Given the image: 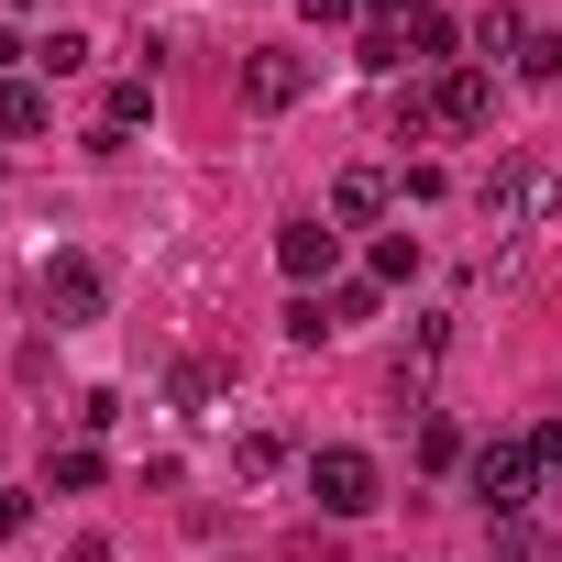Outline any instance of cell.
I'll list each match as a JSON object with an SVG mask.
<instances>
[{
	"label": "cell",
	"mask_w": 562,
	"mask_h": 562,
	"mask_svg": "<svg viewBox=\"0 0 562 562\" xmlns=\"http://www.w3.org/2000/svg\"><path fill=\"white\" fill-rule=\"evenodd\" d=\"M551 210H562V166L518 155V166H496V177H485V232H507V243H518V232H540Z\"/></svg>",
	"instance_id": "6da1fadb"
},
{
	"label": "cell",
	"mask_w": 562,
	"mask_h": 562,
	"mask_svg": "<svg viewBox=\"0 0 562 562\" xmlns=\"http://www.w3.org/2000/svg\"><path fill=\"white\" fill-rule=\"evenodd\" d=\"M463 485H474L485 518H518L529 485H540V452H529V441H474V452H463Z\"/></svg>",
	"instance_id": "7a4b0ae2"
},
{
	"label": "cell",
	"mask_w": 562,
	"mask_h": 562,
	"mask_svg": "<svg viewBox=\"0 0 562 562\" xmlns=\"http://www.w3.org/2000/svg\"><path fill=\"white\" fill-rule=\"evenodd\" d=\"M34 299H45V321H56V331H89V321L111 310V276H100V254H45Z\"/></svg>",
	"instance_id": "3957f363"
},
{
	"label": "cell",
	"mask_w": 562,
	"mask_h": 562,
	"mask_svg": "<svg viewBox=\"0 0 562 562\" xmlns=\"http://www.w3.org/2000/svg\"><path fill=\"white\" fill-rule=\"evenodd\" d=\"M485 111H496V78H485V67H441L430 100H408V133H419V122H430V133H485Z\"/></svg>",
	"instance_id": "277c9868"
},
{
	"label": "cell",
	"mask_w": 562,
	"mask_h": 562,
	"mask_svg": "<svg viewBox=\"0 0 562 562\" xmlns=\"http://www.w3.org/2000/svg\"><path fill=\"white\" fill-rule=\"evenodd\" d=\"M375 452H353V441H331V452H310V496H321V518H364L375 507Z\"/></svg>",
	"instance_id": "5b68a950"
},
{
	"label": "cell",
	"mask_w": 562,
	"mask_h": 562,
	"mask_svg": "<svg viewBox=\"0 0 562 562\" xmlns=\"http://www.w3.org/2000/svg\"><path fill=\"white\" fill-rule=\"evenodd\" d=\"M243 100H254V111H299V100H310V56L254 45V56H243Z\"/></svg>",
	"instance_id": "8992f818"
},
{
	"label": "cell",
	"mask_w": 562,
	"mask_h": 562,
	"mask_svg": "<svg viewBox=\"0 0 562 562\" xmlns=\"http://www.w3.org/2000/svg\"><path fill=\"white\" fill-rule=\"evenodd\" d=\"M276 265H288L299 288H321V276L342 265V232L331 221H276Z\"/></svg>",
	"instance_id": "52a82bcc"
},
{
	"label": "cell",
	"mask_w": 562,
	"mask_h": 562,
	"mask_svg": "<svg viewBox=\"0 0 562 562\" xmlns=\"http://www.w3.org/2000/svg\"><path fill=\"white\" fill-rule=\"evenodd\" d=\"M386 199H397V188H386V166H342V177H331V232H375V221H386Z\"/></svg>",
	"instance_id": "ba28073f"
},
{
	"label": "cell",
	"mask_w": 562,
	"mask_h": 562,
	"mask_svg": "<svg viewBox=\"0 0 562 562\" xmlns=\"http://www.w3.org/2000/svg\"><path fill=\"white\" fill-rule=\"evenodd\" d=\"M144 122H155V78H122V89L100 100V133H89V144H122V133H144Z\"/></svg>",
	"instance_id": "9c48e42d"
},
{
	"label": "cell",
	"mask_w": 562,
	"mask_h": 562,
	"mask_svg": "<svg viewBox=\"0 0 562 562\" xmlns=\"http://www.w3.org/2000/svg\"><path fill=\"white\" fill-rule=\"evenodd\" d=\"M56 122V100H45V78H12V89H0V133H12V144H34Z\"/></svg>",
	"instance_id": "30bf717a"
},
{
	"label": "cell",
	"mask_w": 562,
	"mask_h": 562,
	"mask_svg": "<svg viewBox=\"0 0 562 562\" xmlns=\"http://www.w3.org/2000/svg\"><path fill=\"white\" fill-rule=\"evenodd\" d=\"M419 276V232H375V288H408Z\"/></svg>",
	"instance_id": "8fae6325"
},
{
	"label": "cell",
	"mask_w": 562,
	"mask_h": 562,
	"mask_svg": "<svg viewBox=\"0 0 562 562\" xmlns=\"http://www.w3.org/2000/svg\"><path fill=\"white\" fill-rule=\"evenodd\" d=\"M321 321H331V331H353V321H375V276H342V288L321 299Z\"/></svg>",
	"instance_id": "7c38bea8"
},
{
	"label": "cell",
	"mask_w": 562,
	"mask_h": 562,
	"mask_svg": "<svg viewBox=\"0 0 562 562\" xmlns=\"http://www.w3.org/2000/svg\"><path fill=\"white\" fill-rule=\"evenodd\" d=\"M276 463H288V441H276V430H243V441H232V474H243V485H265Z\"/></svg>",
	"instance_id": "4fadbf2b"
},
{
	"label": "cell",
	"mask_w": 562,
	"mask_h": 562,
	"mask_svg": "<svg viewBox=\"0 0 562 562\" xmlns=\"http://www.w3.org/2000/svg\"><path fill=\"white\" fill-rule=\"evenodd\" d=\"M353 56H364L375 78H397V67H408V23H364V45H353Z\"/></svg>",
	"instance_id": "5bb4252c"
},
{
	"label": "cell",
	"mask_w": 562,
	"mask_h": 562,
	"mask_svg": "<svg viewBox=\"0 0 562 562\" xmlns=\"http://www.w3.org/2000/svg\"><path fill=\"white\" fill-rule=\"evenodd\" d=\"M166 386H177V408H188V419H221V375H210V364H177Z\"/></svg>",
	"instance_id": "9a60e30c"
},
{
	"label": "cell",
	"mask_w": 562,
	"mask_h": 562,
	"mask_svg": "<svg viewBox=\"0 0 562 562\" xmlns=\"http://www.w3.org/2000/svg\"><path fill=\"white\" fill-rule=\"evenodd\" d=\"M408 45H419V56H430V67H441V56H452V45H463V34H452V12H441V0H419V23H408Z\"/></svg>",
	"instance_id": "2e32d148"
},
{
	"label": "cell",
	"mask_w": 562,
	"mask_h": 562,
	"mask_svg": "<svg viewBox=\"0 0 562 562\" xmlns=\"http://www.w3.org/2000/svg\"><path fill=\"white\" fill-rule=\"evenodd\" d=\"M518 45H529L518 12H485V23H474V56H518Z\"/></svg>",
	"instance_id": "e0dca14e"
},
{
	"label": "cell",
	"mask_w": 562,
	"mask_h": 562,
	"mask_svg": "<svg viewBox=\"0 0 562 562\" xmlns=\"http://www.w3.org/2000/svg\"><path fill=\"white\" fill-rule=\"evenodd\" d=\"M34 67H45V78H78V67H89V34H45Z\"/></svg>",
	"instance_id": "ac0fdd59"
},
{
	"label": "cell",
	"mask_w": 562,
	"mask_h": 562,
	"mask_svg": "<svg viewBox=\"0 0 562 562\" xmlns=\"http://www.w3.org/2000/svg\"><path fill=\"white\" fill-rule=\"evenodd\" d=\"M100 474H111V463H100V452H89V441H67V452H56V485H67V496H89V485H100Z\"/></svg>",
	"instance_id": "d6986e66"
},
{
	"label": "cell",
	"mask_w": 562,
	"mask_h": 562,
	"mask_svg": "<svg viewBox=\"0 0 562 562\" xmlns=\"http://www.w3.org/2000/svg\"><path fill=\"white\" fill-rule=\"evenodd\" d=\"M518 78H562V34H529L518 45Z\"/></svg>",
	"instance_id": "ffe728a7"
},
{
	"label": "cell",
	"mask_w": 562,
	"mask_h": 562,
	"mask_svg": "<svg viewBox=\"0 0 562 562\" xmlns=\"http://www.w3.org/2000/svg\"><path fill=\"white\" fill-rule=\"evenodd\" d=\"M34 529V496H0V540H23Z\"/></svg>",
	"instance_id": "44dd1931"
},
{
	"label": "cell",
	"mask_w": 562,
	"mask_h": 562,
	"mask_svg": "<svg viewBox=\"0 0 562 562\" xmlns=\"http://www.w3.org/2000/svg\"><path fill=\"white\" fill-rule=\"evenodd\" d=\"M299 12H310V23H353V12H364V0H299Z\"/></svg>",
	"instance_id": "7402d4cb"
},
{
	"label": "cell",
	"mask_w": 562,
	"mask_h": 562,
	"mask_svg": "<svg viewBox=\"0 0 562 562\" xmlns=\"http://www.w3.org/2000/svg\"><path fill=\"white\" fill-rule=\"evenodd\" d=\"M67 562H111V540H67Z\"/></svg>",
	"instance_id": "603a6c76"
},
{
	"label": "cell",
	"mask_w": 562,
	"mask_h": 562,
	"mask_svg": "<svg viewBox=\"0 0 562 562\" xmlns=\"http://www.w3.org/2000/svg\"><path fill=\"white\" fill-rule=\"evenodd\" d=\"M12 56H23V45H12V34H0V67H12Z\"/></svg>",
	"instance_id": "cb8c5ba5"
}]
</instances>
